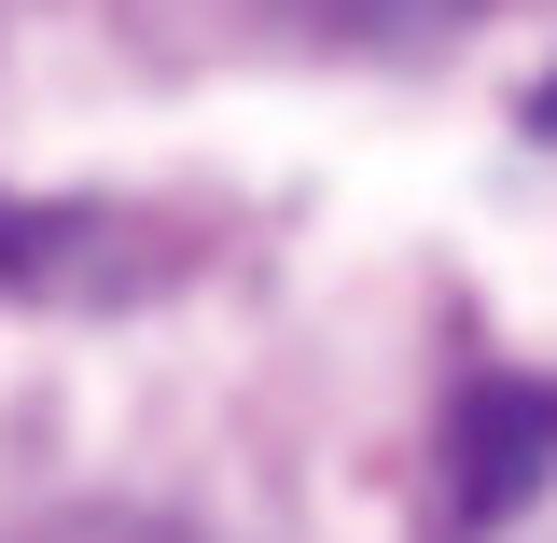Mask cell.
Returning a JSON list of instances; mask_svg holds the SVG:
<instances>
[{"instance_id": "cell-3", "label": "cell", "mask_w": 557, "mask_h": 543, "mask_svg": "<svg viewBox=\"0 0 557 543\" xmlns=\"http://www.w3.org/2000/svg\"><path fill=\"white\" fill-rule=\"evenodd\" d=\"M530 126H544V139H557V70H544V98H530Z\"/></svg>"}, {"instance_id": "cell-1", "label": "cell", "mask_w": 557, "mask_h": 543, "mask_svg": "<svg viewBox=\"0 0 557 543\" xmlns=\"http://www.w3.org/2000/svg\"><path fill=\"white\" fill-rule=\"evenodd\" d=\"M544 460H557V391L544 377H474V391L446 405V530L460 543L502 530V516L544 488Z\"/></svg>"}, {"instance_id": "cell-2", "label": "cell", "mask_w": 557, "mask_h": 543, "mask_svg": "<svg viewBox=\"0 0 557 543\" xmlns=\"http://www.w3.org/2000/svg\"><path fill=\"white\" fill-rule=\"evenodd\" d=\"M84 251H98L84 209H14V196H0V293H57Z\"/></svg>"}]
</instances>
